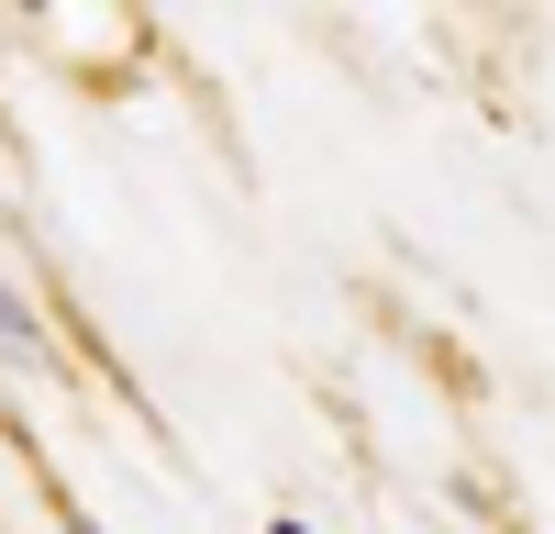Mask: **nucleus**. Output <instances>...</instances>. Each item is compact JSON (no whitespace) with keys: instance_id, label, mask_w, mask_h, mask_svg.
<instances>
[{"instance_id":"3","label":"nucleus","mask_w":555,"mask_h":534,"mask_svg":"<svg viewBox=\"0 0 555 534\" xmlns=\"http://www.w3.org/2000/svg\"><path fill=\"white\" fill-rule=\"evenodd\" d=\"M267 534H311V523H289V512H278V523H267Z\"/></svg>"},{"instance_id":"2","label":"nucleus","mask_w":555,"mask_h":534,"mask_svg":"<svg viewBox=\"0 0 555 534\" xmlns=\"http://www.w3.org/2000/svg\"><path fill=\"white\" fill-rule=\"evenodd\" d=\"M56 523H67V534H101V523H89V512H67V501H56Z\"/></svg>"},{"instance_id":"1","label":"nucleus","mask_w":555,"mask_h":534,"mask_svg":"<svg viewBox=\"0 0 555 534\" xmlns=\"http://www.w3.org/2000/svg\"><path fill=\"white\" fill-rule=\"evenodd\" d=\"M0 345H34V312H23V290L0 279Z\"/></svg>"}]
</instances>
